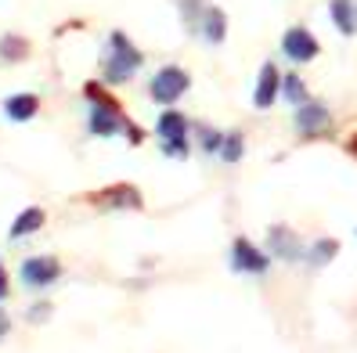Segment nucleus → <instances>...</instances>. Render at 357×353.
<instances>
[{"mask_svg":"<svg viewBox=\"0 0 357 353\" xmlns=\"http://www.w3.org/2000/svg\"><path fill=\"white\" fill-rule=\"evenodd\" d=\"M105 87H109L105 79L83 83V97H87V134L98 137V141L127 134V123H130L127 112H123V105Z\"/></svg>","mask_w":357,"mask_h":353,"instance_id":"obj_1","label":"nucleus"},{"mask_svg":"<svg viewBox=\"0 0 357 353\" xmlns=\"http://www.w3.org/2000/svg\"><path fill=\"white\" fill-rule=\"evenodd\" d=\"M127 141H130V144H141V141H144V130L137 127V123H134V119L127 123Z\"/></svg>","mask_w":357,"mask_h":353,"instance_id":"obj_24","label":"nucleus"},{"mask_svg":"<svg viewBox=\"0 0 357 353\" xmlns=\"http://www.w3.org/2000/svg\"><path fill=\"white\" fill-rule=\"evenodd\" d=\"M199 40L209 47H220L227 40V15L220 4H209L206 15H202V29H199Z\"/></svg>","mask_w":357,"mask_h":353,"instance_id":"obj_12","label":"nucleus"},{"mask_svg":"<svg viewBox=\"0 0 357 353\" xmlns=\"http://www.w3.org/2000/svg\"><path fill=\"white\" fill-rule=\"evenodd\" d=\"M174 8H177V15H181L184 33H188V36H199L202 15H206V8H209V0H174Z\"/></svg>","mask_w":357,"mask_h":353,"instance_id":"obj_17","label":"nucleus"},{"mask_svg":"<svg viewBox=\"0 0 357 353\" xmlns=\"http://www.w3.org/2000/svg\"><path fill=\"white\" fill-rule=\"evenodd\" d=\"M335 256H340V238H318V242H310L307 245V267H314V271H321V267H328Z\"/></svg>","mask_w":357,"mask_h":353,"instance_id":"obj_18","label":"nucleus"},{"mask_svg":"<svg viewBox=\"0 0 357 353\" xmlns=\"http://www.w3.org/2000/svg\"><path fill=\"white\" fill-rule=\"evenodd\" d=\"M44 223H47V213L40 210V205H26V210L11 220V227H8V238H11V242H22V238L36 235Z\"/></svg>","mask_w":357,"mask_h":353,"instance_id":"obj_14","label":"nucleus"},{"mask_svg":"<svg viewBox=\"0 0 357 353\" xmlns=\"http://www.w3.org/2000/svg\"><path fill=\"white\" fill-rule=\"evenodd\" d=\"M227 267L242 278H267L271 271V253L267 249H260L253 238L245 235H235L227 245Z\"/></svg>","mask_w":357,"mask_h":353,"instance_id":"obj_3","label":"nucleus"},{"mask_svg":"<svg viewBox=\"0 0 357 353\" xmlns=\"http://www.w3.org/2000/svg\"><path fill=\"white\" fill-rule=\"evenodd\" d=\"M328 18L340 36H354L357 33V0H328Z\"/></svg>","mask_w":357,"mask_h":353,"instance_id":"obj_15","label":"nucleus"},{"mask_svg":"<svg viewBox=\"0 0 357 353\" xmlns=\"http://www.w3.org/2000/svg\"><path fill=\"white\" fill-rule=\"evenodd\" d=\"M18 281H22L26 288H33V292H44V288L58 285L61 281V260L58 256H26L22 263H18Z\"/></svg>","mask_w":357,"mask_h":353,"instance_id":"obj_7","label":"nucleus"},{"mask_svg":"<svg viewBox=\"0 0 357 353\" xmlns=\"http://www.w3.org/2000/svg\"><path fill=\"white\" fill-rule=\"evenodd\" d=\"M278 97H282V69L275 61H264L257 72V83H253V109L267 112V109H275Z\"/></svg>","mask_w":357,"mask_h":353,"instance_id":"obj_10","label":"nucleus"},{"mask_svg":"<svg viewBox=\"0 0 357 353\" xmlns=\"http://www.w3.org/2000/svg\"><path fill=\"white\" fill-rule=\"evenodd\" d=\"M278 51L292 61V65H307V61H314L321 54V44H318V36H314L307 26H289L278 40Z\"/></svg>","mask_w":357,"mask_h":353,"instance_id":"obj_8","label":"nucleus"},{"mask_svg":"<svg viewBox=\"0 0 357 353\" xmlns=\"http://www.w3.org/2000/svg\"><path fill=\"white\" fill-rule=\"evenodd\" d=\"M159 152H162L166 159L184 162L188 155H192V141H159Z\"/></svg>","mask_w":357,"mask_h":353,"instance_id":"obj_22","label":"nucleus"},{"mask_svg":"<svg viewBox=\"0 0 357 353\" xmlns=\"http://www.w3.org/2000/svg\"><path fill=\"white\" fill-rule=\"evenodd\" d=\"M292 130L300 134V141H318V137H328L335 130V116L325 101L310 97L303 105L292 109Z\"/></svg>","mask_w":357,"mask_h":353,"instance_id":"obj_4","label":"nucleus"},{"mask_svg":"<svg viewBox=\"0 0 357 353\" xmlns=\"http://www.w3.org/2000/svg\"><path fill=\"white\" fill-rule=\"evenodd\" d=\"M217 159L227 162V166H238V162L245 159V134H242V130H224V141H220Z\"/></svg>","mask_w":357,"mask_h":353,"instance_id":"obj_20","label":"nucleus"},{"mask_svg":"<svg viewBox=\"0 0 357 353\" xmlns=\"http://www.w3.org/2000/svg\"><path fill=\"white\" fill-rule=\"evenodd\" d=\"M29 51L33 47L22 33H0V65H22Z\"/></svg>","mask_w":357,"mask_h":353,"instance_id":"obj_16","label":"nucleus"},{"mask_svg":"<svg viewBox=\"0 0 357 353\" xmlns=\"http://www.w3.org/2000/svg\"><path fill=\"white\" fill-rule=\"evenodd\" d=\"M282 97H285V105L289 109H296V105H303V101H310V91H307V83H303V76L300 72H282Z\"/></svg>","mask_w":357,"mask_h":353,"instance_id":"obj_19","label":"nucleus"},{"mask_svg":"<svg viewBox=\"0 0 357 353\" xmlns=\"http://www.w3.org/2000/svg\"><path fill=\"white\" fill-rule=\"evenodd\" d=\"M8 336H11V317H8V310L0 306V343H4Z\"/></svg>","mask_w":357,"mask_h":353,"instance_id":"obj_25","label":"nucleus"},{"mask_svg":"<svg viewBox=\"0 0 357 353\" xmlns=\"http://www.w3.org/2000/svg\"><path fill=\"white\" fill-rule=\"evenodd\" d=\"M264 249L271 253V260H282V263H303L307 260V242L289 223H271L264 235Z\"/></svg>","mask_w":357,"mask_h":353,"instance_id":"obj_6","label":"nucleus"},{"mask_svg":"<svg viewBox=\"0 0 357 353\" xmlns=\"http://www.w3.org/2000/svg\"><path fill=\"white\" fill-rule=\"evenodd\" d=\"M141 65H144V51L123 29H112L109 36H105V47H101V79L109 83V87L130 83L141 72Z\"/></svg>","mask_w":357,"mask_h":353,"instance_id":"obj_2","label":"nucleus"},{"mask_svg":"<svg viewBox=\"0 0 357 353\" xmlns=\"http://www.w3.org/2000/svg\"><path fill=\"white\" fill-rule=\"evenodd\" d=\"M47 317H51V303H47V299H40V303H33V306L26 310V321H29V324H44Z\"/></svg>","mask_w":357,"mask_h":353,"instance_id":"obj_23","label":"nucleus"},{"mask_svg":"<svg viewBox=\"0 0 357 353\" xmlns=\"http://www.w3.org/2000/svg\"><path fill=\"white\" fill-rule=\"evenodd\" d=\"M36 112H40V94H33V91H18V94L4 97V116L11 123H29V119H36Z\"/></svg>","mask_w":357,"mask_h":353,"instance_id":"obj_13","label":"nucleus"},{"mask_svg":"<svg viewBox=\"0 0 357 353\" xmlns=\"http://www.w3.org/2000/svg\"><path fill=\"white\" fill-rule=\"evenodd\" d=\"M155 137L159 141H192V119L181 109H162L155 119Z\"/></svg>","mask_w":357,"mask_h":353,"instance_id":"obj_11","label":"nucleus"},{"mask_svg":"<svg viewBox=\"0 0 357 353\" xmlns=\"http://www.w3.org/2000/svg\"><path fill=\"white\" fill-rule=\"evenodd\" d=\"M8 292H11V281H8V271H4V263H0V303L8 299Z\"/></svg>","mask_w":357,"mask_h":353,"instance_id":"obj_26","label":"nucleus"},{"mask_svg":"<svg viewBox=\"0 0 357 353\" xmlns=\"http://www.w3.org/2000/svg\"><path fill=\"white\" fill-rule=\"evenodd\" d=\"M347 152H350V155H354V159H357V134H354V137H350V141H347Z\"/></svg>","mask_w":357,"mask_h":353,"instance_id":"obj_27","label":"nucleus"},{"mask_svg":"<svg viewBox=\"0 0 357 353\" xmlns=\"http://www.w3.org/2000/svg\"><path fill=\"white\" fill-rule=\"evenodd\" d=\"M94 205L101 213H141L144 210V198L134 184H109L94 195Z\"/></svg>","mask_w":357,"mask_h":353,"instance_id":"obj_9","label":"nucleus"},{"mask_svg":"<svg viewBox=\"0 0 357 353\" xmlns=\"http://www.w3.org/2000/svg\"><path fill=\"white\" fill-rule=\"evenodd\" d=\"M195 141L206 155H217L220 152V141H224V130H217L213 123H199L195 127Z\"/></svg>","mask_w":357,"mask_h":353,"instance_id":"obj_21","label":"nucleus"},{"mask_svg":"<svg viewBox=\"0 0 357 353\" xmlns=\"http://www.w3.org/2000/svg\"><path fill=\"white\" fill-rule=\"evenodd\" d=\"M188 91H192V76L181 65H159L155 76L149 79V97L159 109H174Z\"/></svg>","mask_w":357,"mask_h":353,"instance_id":"obj_5","label":"nucleus"}]
</instances>
